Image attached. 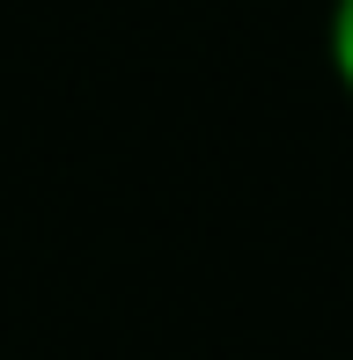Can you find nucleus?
Returning a JSON list of instances; mask_svg holds the SVG:
<instances>
[{
	"mask_svg": "<svg viewBox=\"0 0 353 360\" xmlns=\"http://www.w3.org/2000/svg\"><path fill=\"white\" fill-rule=\"evenodd\" d=\"M324 59H331V81L353 103V0H331L324 8Z\"/></svg>",
	"mask_w": 353,
	"mask_h": 360,
	"instance_id": "obj_1",
	"label": "nucleus"
}]
</instances>
